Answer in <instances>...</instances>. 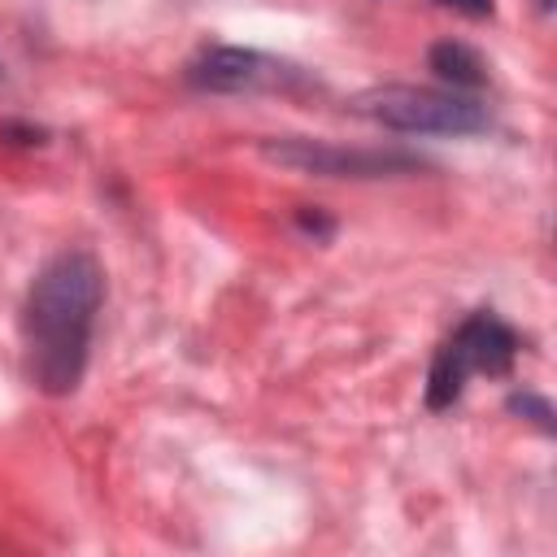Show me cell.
I'll use <instances>...</instances> for the list:
<instances>
[{"mask_svg":"<svg viewBox=\"0 0 557 557\" xmlns=\"http://www.w3.org/2000/svg\"><path fill=\"white\" fill-rule=\"evenodd\" d=\"M100 305L104 270L87 248H61L35 270L22 300V344L26 374L44 396L78 392L91 361Z\"/></svg>","mask_w":557,"mask_h":557,"instance_id":"cell-1","label":"cell"},{"mask_svg":"<svg viewBox=\"0 0 557 557\" xmlns=\"http://www.w3.org/2000/svg\"><path fill=\"white\" fill-rule=\"evenodd\" d=\"M522 352V339L518 331L492 313V309H474L431 357V370H426V409H448L466 383L474 374H509L513 361Z\"/></svg>","mask_w":557,"mask_h":557,"instance_id":"cell-2","label":"cell"},{"mask_svg":"<svg viewBox=\"0 0 557 557\" xmlns=\"http://www.w3.org/2000/svg\"><path fill=\"white\" fill-rule=\"evenodd\" d=\"M352 109L387 131H400V135H479L492 122L487 109L466 91L409 87V83L370 87L357 96Z\"/></svg>","mask_w":557,"mask_h":557,"instance_id":"cell-3","label":"cell"},{"mask_svg":"<svg viewBox=\"0 0 557 557\" xmlns=\"http://www.w3.org/2000/svg\"><path fill=\"white\" fill-rule=\"evenodd\" d=\"M261 152L270 161H278V165H292V170H305V174H322V178H383V174L422 170V161L413 152H396V148H344V144L300 139V135L261 139Z\"/></svg>","mask_w":557,"mask_h":557,"instance_id":"cell-4","label":"cell"},{"mask_svg":"<svg viewBox=\"0 0 557 557\" xmlns=\"http://www.w3.org/2000/svg\"><path fill=\"white\" fill-rule=\"evenodd\" d=\"M287 65H278L274 57L257 52V48H239V44H209L187 61V83L196 91H213V96H239V91H257L283 78Z\"/></svg>","mask_w":557,"mask_h":557,"instance_id":"cell-5","label":"cell"},{"mask_svg":"<svg viewBox=\"0 0 557 557\" xmlns=\"http://www.w3.org/2000/svg\"><path fill=\"white\" fill-rule=\"evenodd\" d=\"M426 65H431V74H435L448 91H479V87L487 83L483 57H479L470 44H461V39H440V44H431Z\"/></svg>","mask_w":557,"mask_h":557,"instance_id":"cell-6","label":"cell"},{"mask_svg":"<svg viewBox=\"0 0 557 557\" xmlns=\"http://www.w3.org/2000/svg\"><path fill=\"white\" fill-rule=\"evenodd\" d=\"M509 413H522V418L535 422L544 435H553V405H548L544 396H535V392H513V396H509Z\"/></svg>","mask_w":557,"mask_h":557,"instance_id":"cell-7","label":"cell"},{"mask_svg":"<svg viewBox=\"0 0 557 557\" xmlns=\"http://www.w3.org/2000/svg\"><path fill=\"white\" fill-rule=\"evenodd\" d=\"M453 13H466V17H492V0H435Z\"/></svg>","mask_w":557,"mask_h":557,"instance_id":"cell-8","label":"cell"},{"mask_svg":"<svg viewBox=\"0 0 557 557\" xmlns=\"http://www.w3.org/2000/svg\"><path fill=\"white\" fill-rule=\"evenodd\" d=\"M296 222H300L309 235H331V222H322V213H309V209H300V213H296Z\"/></svg>","mask_w":557,"mask_h":557,"instance_id":"cell-9","label":"cell"}]
</instances>
